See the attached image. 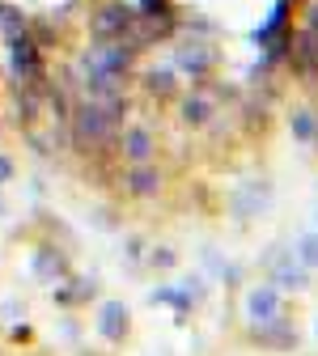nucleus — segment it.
<instances>
[{
	"mask_svg": "<svg viewBox=\"0 0 318 356\" xmlns=\"http://www.w3.org/2000/svg\"><path fill=\"white\" fill-rule=\"evenodd\" d=\"M301 250H305V263H318V238H305Z\"/></svg>",
	"mask_w": 318,
	"mask_h": 356,
	"instance_id": "nucleus-2",
	"label": "nucleus"
},
{
	"mask_svg": "<svg viewBox=\"0 0 318 356\" xmlns=\"http://www.w3.org/2000/svg\"><path fill=\"white\" fill-rule=\"evenodd\" d=\"M276 309V293L271 289H255L251 293V314H271Z\"/></svg>",
	"mask_w": 318,
	"mask_h": 356,
	"instance_id": "nucleus-1",
	"label": "nucleus"
}]
</instances>
